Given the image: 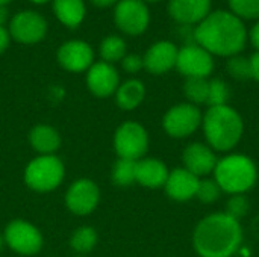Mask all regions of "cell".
<instances>
[{
  "mask_svg": "<svg viewBox=\"0 0 259 257\" xmlns=\"http://www.w3.org/2000/svg\"><path fill=\"white\" fill-rule=\"evenodd\" d=\"M209 82L203 77H188L184 83L185 97L191 101V105H202L208 100Z\"/></svg>",
  "mask_w": 259,
  "mask_h": 257,
  "instance_id": "24",
  "label": "cell"
},
{
  "mask_svg": "<svg viewBox=\"0 0 259 257\" xmlns=\"http://www.w3.org/2000/svg\"><path fill=\"white\" fill-rule=\"evenodd\" d=\"M9 39H11L9 30H6L3 26H0V55L8 48V45H9Z\"/></svg>",
  "mask_w": 259,
  "mask_h": 257,
  "instance_id": "34",
  "label": "cell"
},
{
  "mask_svg": "<svg viewBox=\"0 0 259 257\" xmlns=\"http://www.w3.org/2000/svg\"><path fill=\"white\" fill-rule=\"evenodd\" d=\"M5 241L14 251L24 256L35 254L42 247V236L38 229L21 220L12 221L6 227Z\"/></svg>",
  "mask_w": 259,
  "mask_h": 257,
  "instance_id": "11",
  "label": "cell"
},
{
  "mask_svg": "<svg viewBox=\"0 0 259 257\" xmlns=\"http://www.w3.org/2000/svg\"><path fill=\"white\" fill-rule=\"evenodd\" d=\"M53 12L64 26L74 29L83 21L87 9L83 0H53Z\"/></svg>",
  "mask_w": 259,
  "mask_h": 257,
  "instance_id": "20",
  "label": "cell"
},
{
  "mask_svg": "<svg viewBox=\"0 0 259 257\" xmlns=\"http://www.w3.org/2000/svg\"><path fill=\"white\" fill-rule=\"evenodd\" d=\"M94 52L88 42L71 39L64 42L58 50V62L62 68L71 73H80L93 65Z\"/></svg>",
  "mask_w": 259,
  "mask_h": 257,
  "instance_id": "12",
  "label": "cell"
},
{
  "mask_svg": "<svg viewBox=\"0 0 259 257\" xmlns=\"http://www.w3.org/2000/svg\"><path fill=\"white\" fill-rule=\"evenodd\" d=\"M97 242V233L91 227H80L71 236V247L79 253H88L94 248Z\"/></svg>",
  "mask_w": 259,
  "mask_h": 257,
  "instance_id": "26",
  "label": "cell"
},
{
  "mask_svg": "<svg viewBox=\"0 0 259 257\" xmlns=\"http://www.w3.org/2000/svg\"><path fill=\"white\" fill-rule=\"evenodd\" d=\"M93 5H96L97 8H108L114 3H118V0H91Z\"/></svg>",
  "mask_w": 259,
  "mask_h": 257,
  "instance_id": "36",
  "label": "cell"
},
{
  "mask_svg": "<svg viewBox=\"0 0 259 257\" xmlns=\"http://www.w3.org/2000/svg\"><path fill=\"white\" fill-rule=\"evenodd\" d=\"M112 180L118 186H131L137 182V161L118 159L112 170Z\"/></svg>",
  "mask_w": 259,
  "mask_h": 257,
  "instance_id": "25",
  "label": "cell"
},
{
  "mask_svg": "<svg viewBox=\"0 0 259 257\" xmlns=\"http://www.w3.org/2000/svg\"><path fill=\"white\" fill-rule=\"evenodd\" d=\"M194 41L211 55L237 56L247 42V29L231 11H214L194 29Z\"/></svg>",
  "mask_w": 259,
  "mask_h": 257,
  "instance_id": "1",
  "label": "cell"
},
{
  "mask_svg": "<svg viewBox=\"0 0 259 257\" xmlns=\"http://www.w3.org/2000/svg\"><path fill=\"white\" fill-rule=\"evenodd\" d=\"M6 20H8V9L5 6H0V26H3Z\"/></svg>",
  "mask_w": 259,
  "mask_h": 257,
  "instance_id": "37",
  "label": "cell"
},
{
  "mask_svg": "<svg viewBox=\"0 0 259 257\" xmlns=\"http://www.w3.org/2000/svg\"><path fill=\"white\" fill-rule=\"evenodd\" d=\"M144 95H146V88H144L143 82H140L137 79L124 82L115 91L117 105L124 111H132L137 106H140V103L144 100Z\"/></svg>",
  "mask_w": 259,
  "mask_h": 257,
  "instance_id": "21",
  "label": "cell"
},
{
  "mask_svg": "<svg viewBox=\"0 0 259 257\" xmlns=\"http://www.w3.org/2000/svg\"><path fill=\"white\" fill-rule=\"evenodd\" d=\"M231 12L241 20H259V0H228Z\"/></svg>",
  "mask_w": 259,
  "mask_h": 257,
  "instance_id": "28",
  "label": "cell"
},
{
  "mask_svg": "<svg viewBox=\"0 0 259 257\" xmlns=\"http://www.w3.org/2000/svg\"><path fill=\"white\" fill-rule=\"evenodd\" d=\"M178 52L171 41H158L146 52L144 68L152 74H164L176 67Z\"/></svg>",
  "mask_w": 259,
  "mask_h": 257,
  "instance_id": "16",
  "label": "cell"
},
{
  "mask_svg": "<svg viewBox=\"0 0 259 257\" xmlns=\"http://www.w3.org/2000/svg\"><path fill=\"white\" fill-rule=\"evenodd\" d=\"M100 56L108 64L121 61L126 56V42L117 35L106 36L100 44Z\"/></svg>",
  "mask_w": 259,
  "mask_h": 257,
  "instance_id": "23",
  "label": "cell"
},
{
  "mask_svg": "<svg viewBox=\"0 0 259 257\" xmlns=\"http://www.w3.org/2000/svg\"><path fill=\"white\" fill-rule=\"evenodd\" d=\"M215 182L228 194H244L256 183V167L244 155H229L217 161L214 168Z\"/></svg>",
  "mask_w": 259,
  "mask_h": 257,
  "instance_id": "4",
  "label": "cell"
},
{
  "mask_svg": "<svg viewBox=\"0 0 259 257\" xmlns=\"http://www.w3.org/2000/svg\"><path fill=\"white\" fill-rule=\"evenodd\" d=\"M243 229L240 221L225 214L203 218L193 235V244L200 257H232L241 247Z\"/></svg>",
  "mask_w": 259,
  "mask_h": 257,
  "instance_id": "2",
  "label": "cell"
},
{
  "mask_svg": "<svg viewBox=\"0 0 259 257\" xmlns=\"http://www.w3.org/2000/svg\"><path fill=\"white\" fill-rule=\"evenodd\" d=\"M184 165L185 170L193 173L194 176H206L214 171L217 165V158L212 151L205 144L200 142H193L184 150Z\"/></svg>",
  "mask_w": 259,
  "mask_h": 257,
  "instance_id": "17",
  "label": "cell"
},
{
  "mask_svg": "<svg viewBox=\"0 0 259 257\" xmlns=\"http://www.w3.org/2000/svg\"><path fill=\"white\" fill-rule=\"evenodd\" d=\"M249 212V200L243 194H234L231 200L228 201V211L226 214L232 217L234 220L240 221L246 214Z\"/></svg>",
  "mask_w": 259,
  "mask_h": 257,
  "instance_id": "31",
  "label": "cell"
},
{
  "mask_svg": "<svg viewBox=\"0 0 259 257\" xmlns=\"http://www.w3.org/2000/svg\"><path fill=\"white\" fill-rule=\"evenodd\" d=\"M114 145L120 159L138 161L147 151L149 136L141 124L135 121H127L117 129Z\"/></svg>",
  "mask_w": 259,
  "mask_h": 257,
  "instance_id": "6",
  "label": "cell"
},
{
  "mask_svg": "<svg viewBox=\"0 0 259 257\" xmlns=\"http://www.w3.org/2000/svg\"><path fill=\"white\" fill-rule=\"evenodd\" d=\"M143 2H159V0H143Z\"/></svg>",
  "mask_w": 259,
  "mask_h": 257,
  "instance_id": "40",
  "label": "cell"
},
{
  "mask_svg": "<svg viewBox=\"0 0 259 257\" xmlns=\"http://www.w3.org/2000/svg\"><path fill=\"white\" fill-rule=\"evenodd\" d=\"M176 68L181 74L188 77H203L206 79L214 70V59L209 52H206L199 44H187L178 52Z\"/></svg>",
  "mask_w": 259,
  "mask_h": 257,
  "instance_id": "9",
  "label": "cell"
},
{
  "mask_svg": "<svg viewBox=\"0 0 259 257\" xmlns=\"http://www.w3.org/2000/svg\"><path fill=\"white\" fill-rule=\"evenodd\" d=\"M220 195H222V188L215 180H209V179L200 180L196 197L202 203H214L220 198Z\"/></svg>",
  "mask_w": 259,
  "mask_h": 257,
  "instance_id": "30",
  "label": "cell"
},
{
  "mask_svg": "<svg viewBox=\"0 0 259 257\" xmlns=\"http://www.w3.org/2000/svg\"><path fill=\"white\" fill-rule=\"evenodd\" d=\"M168 14L179 24L197 26L211 14V0H170Z\"/></svg>",
  "mask_w": 259,
  "mask_h": 257,
  "instance_id": "15",
  "label": "cell"
},
{
  "mask_svg": "<svg viewBox=\"0 0 259 257\" xmlns=\"http://www.w3.org/2000/svg\"><path fill=\"white\" fill-rule=\"evenodd\" d=\"M99 198H100V191L97 185L88 179H80L70 186L65 201H67V208L71 212L77 215H87L96 209Z\"/></svg>",
  "mask_w": 259,
  "mask_h": 257,
  "instance_id": "13",
  "label": "cell"
},
{
  "mask_svg": "<svg viewBox=\"0 0 259 257\" xmlns=\"http://www.w3.org/2000/svg\"><path fill=\"white\" fill-rule=\"evenodd\" d=\"M117 27L127 35H141L150 23V12L143 0H118L114 11Z\"/></svg>",
  "mask_w": 259,
  "mask_h": 257,
  "instance_id": "7",
  "label": "cell"
},
{
  "mask_svg": "<svg viewBox=\"0 0 259 257\" xmlns=\"http://www.w3.org/2000/svg\"><path fill=\"white\" fill-rule=\"evenodd\" d=\"M0 248H2V238H0Z\"/></svg>",
  "mask_w": 259,
  "mask_h": 257,
  "instance_id": "41",
  "label": "cell"
},
{
  "mask_svg": "<svg viewBox=\"0 0 259 257\" xmlns=\"http://www.w3.org/2000/svg\"><path fill=\"white\" fill-rule=\"evenodd\" d=\"M202 123L209 147L219 151L232 150L240 142L244 129L240 114L228 105L209 108Z\"/></svg>",
  "mask_w": 259,
  "mask_h": 257,
  "instance_id": "3",
  "label": "cell"
},
{
  "mask_svg": "<svg viewBox=\"0 0 259 257\" xmlns=\"http://www.w3.org/2000/svg\"><path fill=\"white\" fill-rule=\"evenodd\" d=\"M250 41H252V44L256 47V50L259 52V20L255 23V26L250 30Z\"/></svg>",
  "mask_w": 259,
  "mask_h": 257,
  "instance_id": "35",
  "label": "cell"
},
{
  "mask_svg": "<svg viewBox=\"0 0 259 257\" xmlns=\"http://www.w3.org/2000/svg\"><path fill=\"white\" fill-rule=\"evenodd\" d=\"M24 179L27 186L35 191H52L64 179V165L56 156L42 155L27 165Z\"/></svg>",
  "mask_w": 259,
  "mask_h": 257,
  "instance_id": "5",
  "label": "cell"
},
{
  "mask_svg": "<svg viewBox=\"0 0 259 257\" xmlns=\"http://www.w3.org/2000/svg\"><path fill=\"white\" fill-rule=\"evenodd\" d=\"M202 123V114L196 105L181 103L173 106L164 117V129L173 138H185L194 133Z\"/></svg>",
  "mask_w": 259,
  "mask_h": 257,
  "instance_id": "8",
  "label": "cell"
},
{
  "mask_svg": "<svg viewBox=\"0 0 259 257\" xmlns=\"http://www.w3.org/2000/svg\"><path fill=\"white\" fill-rule=\"evenodd\" d=\"M30 2H33V3H38V5H41V3H46V2H49V0H30Z\"/></svg>",
  "mask_w": 259,
  "mask_h": 257,
  "instance_id": "38",
  "label": "cell"
},
{
  "mask_svg": "<svg viewBox=\"0 0 259 257\" xmlns=\"http://www.w3.org/2000/svg\"><path fill=\"white\" fill-rule=\"evenodd\" d=\"M199 183L200 180L197 176H194L185 168H176L168 173V179L164 186L170 198L176 201H187L196 197Z\"/></svg>",
  "mask_w": 259,
  "mask_h": 257,
  "instance_id": "18",
  "label": "cell"
},
{
  "mask_svg": "<svg viewBox=\"0 0 259 257\" xmlns=\"http://www.w3.org/2000/svg\"><path fill=\"white\" fill-rule=\"evenodd\" d=\"M228 71L229 74L237 80H247L252 79V70H250V61L247 58H243L240 55L229 58L228 61Z\"/></svg>",
  "mask_w": 259,
  "mask_h": 257,
  "instance_id": "29",
  "label": "cell"
},
{
  "mask_svg": "<svg viewBox=\"0 0 259 257\" xmlns=\"http://www.w3.org/2000/svg\"><path fill=\"white\" fill-rule=\"evenodd\" d=\"M168 179V170L159 159L137 161V182L146 188H161Z\"/></svg>",
  "mask_w": 259,
  "mask_h": 257,
  "instance_id": "19",
  "label": "cell"
},
{
  "mask_svg": "<svg viewBox=\"0 0 259 257\" xmlns=\"http://www.w3.org/2000/svg\"><path fill=\"white\" fill-rule=\"evenodd\" d=\"M30 144L41 155H52L58 150L61 138L50 126H36L30 132Z\"/></svg>",
  "mask_w": 259,
  "mask_h": 257,
  "instance_id": "22",
  "label": "cell"
},
{
  "mask_svg": "<svg viewBox=\"0 0 259 257\" xmlns=\"http://www.w3.org/2000/svg\"><path fill=\"white\" fill-rule=\"evenodd\" d=\"M11 0H0V6H5V5H8Z\"/></svg>",
  "mask_w": 259,
  "mask_h": 257,
  "instance_id": "39",
  "label": "cell"
},
{
  "mask_svg": "<svg viewBox=\"0 0 259 257\" xmlns=\"http://www.w3.org/2000/svg\"><path fill=\"white\" fill-rule=\"evenodd\" d=\"M118 73L108 62H96L88 68L87 83L90 91L97 97H108L118 89Z\"/></svg>",
  "mask_w": 259,
  "mask_h": 257,
  "instance_id": "14",
  "label": "cell"
},
{
  "mask_svg": "<svg viewBox=\"0 0 259 257\" xmlns=\"http://www.w3.org/2000/svg\"><path fill=\"white\" fill-rule=\"evenodd\" d=\"M231 97V91L226 82L222 79H212L209 80V91H208V100L206 103L209 108L215 106H226Z\"/></svg>",
  "mask_w": 259,
  "mask_h": 257,
  "instance_id": "27",
  "label": "cell"
},
{
  "mask_svg": "<svg viewBox=\"0 0 259 257\" xmlns=\"http://www.w3.org/2000/svg\"><path fill=\"white\" fill-rule=\"evenodd\" d=\"M47 33L46 18L35 11H23L12 17L9 35L21 44H36Z\"/></svg>",
  "mask_w": 259,
  "mask_h": 257,
  "instance_id": "10",
  "label": "cell"
},
{
  "mask_svg": "<svg viewBox=\"0 0 259 257\" xmlns=\"http://www.w3.org/2000/svg\"><path fill=\"white\" fill-rule=\"evenodd\" d=\"M250 70H252V79L259 82V52H255L250 58Z\"/></svg>",
  "mask_w": 259,
  "mask_h": 257,
  "instance_id": "33",
  "label": "cell"
},
{
  "mask_svg": "<svg viewBox=\"0 0 259 257\" xmlns=\"http://www.w3.org/2000/svg\"><path fill=\"white\" fill-rule=\"evenodd\" d=\"M121 64L127 73H138L144 67V61L140 55H127L121 59Z\"/></svg>",
  "mask_w": 259,
  "mask_h": 257,
  "instance_id": "32",
  "label": "cell"
}]
</instances>
